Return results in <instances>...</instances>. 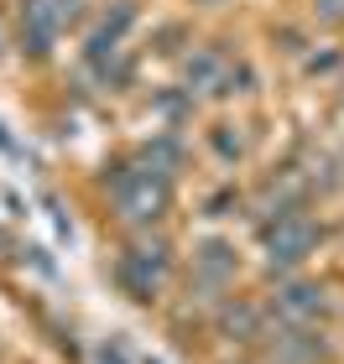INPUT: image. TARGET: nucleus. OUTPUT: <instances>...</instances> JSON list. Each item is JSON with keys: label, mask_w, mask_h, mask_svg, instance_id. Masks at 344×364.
Wrapping results in <instances>:
<instances>
[{"label": "nucleus", "mask_w": 344, "mask_h": 364, "mask_svg": "<svg viewBox=\"0 0 344 364\" xmlns=\"http://www.w3.org/2000/svg\"><path fill=\"white\" fill-rule=\"evenodd\" d=\"M308 245H313V229H308L303 219H282V224L271 229V255L276 260H298Z\"/></svg>", "instance_id": "f03ea898"}, {"label": "nucleus", "mask_w": 344, "mask_h": 364, "mask_svg": "<svg viewBox=\"0 0 344 364\" xmlns=\"http://www.w3.org/2000/svg\"><path fill=\"white\" fill-rule=\"evenodd\" d=\"M318 16H329V21H344V0H318Z\"/></svg>", "instance_id": "7ed1b4c3"}, {"label": "nucleus", "mask_w": 344, "mask_h": 364, "mask_svg": "<svg viewBox=\"0 0 344 364\" xmlns=\"http://www.w3.org/2000/svg\"><path fill=\"white\" fill-rule=\"evenodd\" d=\"M115 198L130 219H152V213L167 203V182H162V167H146V172H125L115 182Z\"/></svg>", "instance_id": "f257e3e1"}]
</instances>
